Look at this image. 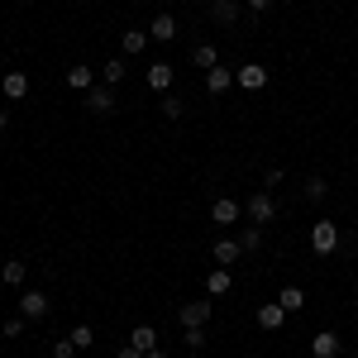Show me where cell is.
Segmentation results:
<instances>
[{"mask_svg": "<svg viewBox=\"0 0 358 358\" xmlns=\"http://www.w3.org/2000/svg\"><path fill=\"white\" fill-rule=\"evenodd\" d=\"M277 306H282L287 315H296V310L306 306V292H301V287H282V296H277Z\"/></svg>", "mask_w": 358, "mask_h": 358, "instance_id": "cell-20", "label": "cell"}, {"mask_svg": "<svg viewBox=\"0 0 358 358\" xmlns=\"http://www.w3.org/2000/svg\"><path fill=\"white\" fill-rule=\"evenodd\" d=\"M172 77H177V67H167V62H153V67H148V86H153L158 96L172 91Z\"/></svg>", "mask_w": 358, "mask_h": 358, "instance_id": "cell-13", "label": "cell"}, {"mask_svg": "<svg viewBox=\"0 0 358 358\" xmlns=\"http://www.w3.org/2000/svg\"><path fill=\"white\" fill-rule=\"evenodd\" d=\"M325 196H330V182L325 177H310L306 182V201H325Z\"/></svg>", "mask_w": 358, "mask_h": 358, "instance_id": "cell-27", "label": "cell"}, {"mask_svg": "<svg viewBox=\"0 0 358 358\" xmlns=\"http://www.w3.org/2000/svg\"><path fill=\"white\" fill-rule=\"evenodd\" d=\"M229 287H234V282H229V268H215V273L206 277V292H210V296H224Z\"/></svg>", "mask_w": 358, "mask_h": 358, "instance_id": "cell-24", "label": "cell"}, {"mask_svg": "<svg viewBox=\"0 0 358 358\" xmlns=\"http://www.w3.org/2000/svg\"><path fill=\"white\" fill-rule=\"evenodd\" d=\"M239 220H244V206H239L234 196H220V201L210 206V224H215V229H229V224H239Z\"/></svg>", "mask_w": 358, "mask_h": 358, "instance_id": "cell-4", "label": "cell"}, {"mask_svg": "<svg viewBox=\"0 0 358 358\" xmlns=\"http://www.w3.org/2000/svg\"><path fill=\"white\" fill-rule=\"evenodd\" d=\"M153 38H148V29H124V38H120V53L124 57H138L143 48H148Z\"/></svg>", "mask_w": 358, "mask_h": 358, "instance_id": "cell-12", "label": "cell"}, {"mask_svg": "<svg viewBox=\"0 0 358 358\" xmlns=\"http://www.w3.org/2000/svg\"><path fill=\"white\" fill-rule=\"evenodd\" d=\"M310 248H315L320 258L334 253V248H339V224H334V220H315V224H310Z\"/></svg>", "mask_w": 358, "mask_h": 358, "instance_id": "cell-3", "label": "cell"}, {"mask_svg": "<svg viewBox=\"0 0 358 358\" xmlns=\"http://www.w3.org/2000/svg\"><path fill=\"white\" fill-rule=\"evenodd\" d=\"M10 129V106H0V134Z\"/></svg>", "mask_w": 358, "mask_h": 358, "instance_id": "cell-34", "label": "cell"}, {"mask_svg": "<svg viewBox=\"0 0 358 358\" xmlns=\"http://www.w3.org/2000/svg\"><path fill=\"white\" fill-rule=\"evenodd\" d=\"M67 86H72V91H91V86H96V72H91V67H67Z\"/></svg>", "mask_w": 358, "mask_h": 358, "instance_id": "cell-19", "label": "cell"}, {"mask_svg": "<svg viewBox=\"0 0 358 358\" xmlns=\"http://www.w3.org/2000/svg\"><path fill=\"white\" fill-rule=\"evenodd\" d=\"M129 344H134V349H143V354H148V349H158V330H153V325H138V330L129 334Z\"/></svg>", "mask_w": 358, "mask_h": 358, "instance_id": "cell-22", "label": "cell"}, {"mask_svg": "<svg viewBox=\"0 0 358 358\" xmlns=\"http://www.w3.org/2000/svg\"><path fill=\"white\" fill-rule=\"evenodd\" d=\"M82 349L72 344V339H53V358H77Z\"/></svg>", "mask_w": 358, "mask_h": 358, "instance_id": "cell-29", "label": "cell"}, {"mask_svg": "<svg viewBox=\"0 0 358 358\" xmlns=\"http://www.w3.org/2000/svg\"><path fill=\"white\" fill-rule=\"evenodd\" d=\"M86 358H91V354H86Z\"/></svg>", "mask_w": 358, "mask_h": 358, "instance_id": "cell-37", "label": "cell"}, {"mask_svg": "<svg viewBox=\"0 0 358 358\" xmlns=\"http://www.w3.org/2000/svg\"><path fill=\"white\" fill-rule=\"evenodd\" d=\"M67 339H72L77 349H91V339H96V334H91V325H72V330H67Z\"/></svg>", "mask_w": 358, "mask_h": 358, "instance_id": "cell-28", "label": "cell"}, {"mask_svg": "<svg viewBox=\"0 0 358 358\" xmlns=\"http://www.w3.org/2000/svg\"><path fill=\"white\" fill-rule=\"evenodd\" d=\"M282 182H287L282 167H268V172H263V192H273V187H282Z\"/></svg>", "mask_w": 358, "mask_h": 358, "instance_id": "cell-30", "label": "cell"}, {"mask_svg": "<svg viewBox=\"0 0 358 358\" xmlns=\"http://www.w3.org/2000/svg\"><path fill=\"white\" fill-rule=\"evenodd\" d=\"M192 62L201 67V72H210V67H220V48H215V43H196V48H192Z\"/></svg>", "mask_w": 358, "mask_h": 358, "instance_id": "cell-17", "label": "cell"}, {"mask_svg": "<svg viewBox=\"0 0 358 358\" xmlns=\"http://www.w3.org/2000/svg\"><path fill=\"white\" fill-rule=\"evenodd\" d=\"M0 91H5V101H10V106H20V101L29 96V72H20V67H15V72H5V77H0Z\"/></svg>", "mask_w": 358, "mask_h": 358, "instance_id": "cell-7", "label": "cell"}, {"mask_svg": "<svg viewBox=\"0 0 358 358\" xmlns=\"http://www.w3.org/2000/svg\"><path fill=\"white\" fill-rule=\"evenodd\" d=\"M210 296H196V301H187L182 310H177V320H182V330H201V325H210Z\"/></svg>", "mask_w": 358, "mask_h": 358, "instance_id": "cell-2", "label": "cell"}, {"mask_svg": "<svg viewBox=\"0 0 358 358\" xmlns=\"http://www.w3.org/2000/svg\"><path fill=\"white\" fill-rule=\"evenodd\" d=\"M344 358H358V354H344Z\"/></svg>", "mask_w": 358, "mask_h": 358, "instance_id": "cell-36", "label": "cell"}, {"mask_svg": "<svg viewBox=\"0 0 358 358\" xmlns=\"http://www.w3.org/2000/svg\"><path fill=\"white\" fill-rule=\"evenodd\" d=\"M0 277L10 282V287H24V277H29V268H24V258H10L5 268H0Z\"/></svg>", "mask_w": 358, "mask_h": 358, "instance_id": "cell-21", "label": "cell"}, {"mask_svg": "<svg viewBox=\"0 0 358 358\" xmlns=\"http://www.w3.org/2000/svg\"><path fill=\"white\" fill-rule=\"evenodd\" d=\"M282 320H287V310H282L277 301L258 306V330H282Z\"/></svg>", "mask_w": 358, "mask_h": 358, "instance_id": "cell-16", "label": "cell"}, {"mask_svg": "<svg viewBox=\"0 0 358 358\" xmlns=\"http://www.w3.org/2000/svg\"><path fill=\"white\" fill-rule=\"evenodd\" d=\"M115 358H143V349H134V344H124V349H120Z\"/></svg>", "mask_w": 358, "mask_h": 358, "instance_id": "cell-33", "label": "cell"}, {"mask_svg": "<svg viewBox=\"0 0 358 358\" xmlns=\"http://www.w3.org/2000/svg\"><path fill=\"white\" fill-rule=\"evenodd\" d=\"M239 15H244V5H239V0H210V20H215V24H239Z\"/></svg>", "mask_w": 358, "mask_h": 358, "instance_id": "cell-11", "label": "cell"}, {"mask_svg": "<svg viewBox=\"0 0 358 358\" xmlns=\"http://www.w3.org/2000/svg\"><path fill=\"white\" fill-rule=\"evenodd\" d=\"M24 330H29L24 315H5V320H0V334H5V339H20Z\"/></svg>", "mask_w": 358, "mask_h": 358, "instance_id": "cell-26", "label": "cell"}, {"mask_svg": "<svg viewBox=\"0 0 358 358\" xmlns=\"http://www.w3.org/2000/svg\"><path fill=\"white\" fill-rule=\"evenodd\" d=\"M234 82L244 86V91H263V86H268V67H263V62H244V67L234 72Z\"/></svg>", "mask_w": 358, "mask_h": 358, "instance_id": "cell-10", "label": "cell"}, {"mask_svg": "<svg viewBox=\"0 0 358 358\" xmlns=\"http://www.w3.org/2000/svg\"><path fill=\"white\" fill-rule=\"evenodd\" d=\"M143 358H167V354H163V349H148V354H143Z\"/></svg>", "mask_w": 358, "mask_h": 358, "instance_id": "cell-35", "label": "cell"}, {"mask_svg": "<svg viewBox=\"0 0 358 358\" xmlns=\"http://www.w3.org/2000/svg\"><path fill=\"white\" fill-rule=\"evenodd\" d=\"M229 86H234V72H229V67H210V72H206V91H210V96H224Z\"/></svg>", "mask_w": 358, "mask_h": 358, "instance_id": "cell-15", "label": "cell"}, {"mask_svg": "<svg viewBox=\"0 0 358 358\" xmlns=\"http://www.w3.org/2000/svg\"><path fill=\"white\" fill-rule=\"evenodd\" d=\"M20 315H24V320H43V315H48V292L24 287V292H20Z\"/></svg>", "mask_w": 358, "mask_h": 358, "instance_id": "cell-5", "label": "cell"}, {"mask_svg": "<svg viewBox=\"0 0 358 358\" xmlns=\"http://www.w3.org/2000/svg\"><path fill=\"white\" fill-rule=\"evenodd\" d=\"M239 248H244V253H258V248H263V224H248L244 234H239Z\"/></svg>", "mask_w": 358, "mask_h": 358, "instance_id": "cell-25", "label": "cell"}, {"mask_svg": "<svg viewBox=\"0 0 358 358\" xmlns=\"http://www.w3.org/2000/svg\"><path fill=\"white\" fill-rule=\"evenodd\" d=\"M148 38H158V43H172V38H177V20H172V15H153V24H148Z\"/></svg>", "mask_w": 358, "mask_h": 358, "instance_id": "cell-14", "label": "cell"}, {"mask_svg": "<svg viewBox=\"0 0 358 358\" xmlns=\"http://www.w3.org/2000/svg\"><path fill=\"white\" fill-rule=\"evenodd\" d=\"M244 5H248V10H253V15H268V10H273L277 0H244Z\"/></svg>", "mask_w": 358, "mask_h": 358, "instance_id": "cell-32", "label": "cell"}, {"mask_svg": "<svg viewBox=\"0 0 358 358\" xmlns=\"http://www.w3.org/2000/svg\"><path fill=\"white\" fill-rule=\"evenodd\" d=\"M310 358H344V344H339V334H330V330L310 334Z\"/></svg>", "mask_w": 358, "mask_h": 358, "instance_id": "cell-9", "label": "cell"}, {"mask_svg": "<svg viewBox=\"0 0 358 358\" xmlns=\"http://www.w3.org/2000/svg\"><path fill=\"white\" fill-rule=\"evenodd\" d=\"M86 110L91 115H115V86H91V91H86V101H82Z\"/></svg>", "mask_w": 358, "mask_h": 358, "instance_id": "cell-6", "label": "cell"}, {"mask_svg": "<svg viewBox=\"0 0 358 358\" xmlns=\"http://www.w3.org/2000/svg\"><path fill=\"white\" fill-rule=\"evenodd\" d=\"M187 349H192V354L206 349V325H201V330H187Z\"/></svg>", "mask_w": 358, "mask_h": 358, "instance_id": "cell-31", "label": "cell"}, {"mask_svg": "<svg viewBox=\"0 0 358 358\" xmlns=\"http://www.w3.org/2000/svg\"><path fill=\"white\" fill-rule=\"evenodd\" d=\"M124 72H129V57H124V53L110 57V62H101V77H106V86H120V82H124Z\"/></svg>", "mask_w": 358, "mask_h": 358, "instance_id": "cell-18", "label": "cell"}, {"mask_svg": "<svg viewBox=\"0 0 358 358\" xmlns=\"http://www.w3.org/2000/svg\"><path fill=\"white\" fill-rule=\"evenodd\" d=\"M244 220L248 224H273L277 220V201H273V192H253L244 201Z\"/></svg>", "mask_w": 358, "mask_h": 358, "instance_id": "cell-1", "label": "cell"}, {"mask_svg": "<svg viewBox=\"0 0 358 358\" xmlns=\"http://www.w3.org/2000/svg\"><path fill=\"white\" fill-rule=\"evenodd\" d=\"M158 110H163V120H182V115H187V101H182V96H172V91H167L163 101H158Z\"/></svg>", "mask_w": 358, "mask_h": 358, "instance_id": "cell-23", "label": "cell"}, {"mask_svg": "<svg viewBox=\"0 0 358 358\" xmlns=\"http://www.w3.org/2000/svg\"><path fill=\"white\" fill-rule=\"evenodd\" d=\"M210 258H215V268H234V263H244V248H239V239H215Z\"/></svg>", "mask_w": 358, "mask_h": 358, "instance_id": "cell-8", "label": "cell"}]
</instances>
